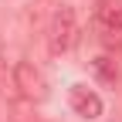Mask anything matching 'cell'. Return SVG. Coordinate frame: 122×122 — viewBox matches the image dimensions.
<instances>
[{
	"instance_id": "3957f363",
	"label": "cell",
	"mask_w": 122,
	"mask_h": 122,
	"mask_svg": "<svg viewBox=\"0 0 122 122\" xmlns=\"http://www.w3.org/2000/svg\"><path fill=\"white\" fill-rule=\"evenodd\" d=\"M14 88H17L24 98H30V102H41L48 95V81H44V75L30 65V61H17V65H14Z\"/></svg>"
},
{
	"instance_id": "7a4b0ae2",
	"label": "cell",
	"mask_w": 122,
	"mask_h": 122,
	"mask_svg": "<svg viewBox=\"0 0 122 122\" xmlns=\"http://www.w3.org/2000/svg\"><path fill=\"white\" fill-rule=\"evenodd\" d=\"M78 41V20H75V10L71 7H58L54 17L48 24V48L51 54H68Z\"/></svg>"
},
{
	"instance_id": "6da1fadb",
	"label": "cell",
	"mask_w": 122,
	"mask_h": 122,
	"mask_svg": "<svg viewBox=\"0 0 122 122\" xmlns=\"http://www.w3.org/2000/svg\"><path fill=\"white\" fill-rule=\"evenodd\" d=\"M95 34L105 51H122V7L102 0L95 7Z\"/></svg>"
},
{
	"instance_id": "8992f818",
	"label": "cell",
	"mask_w": 122,
	"mask_h": 122,
	"mask_svg": "<svg viewBox=\"0 0 122 122\" xmlns=\"http://www.w3.org/2000/svg\"><path fill=\"white\" fill-rule=\"evenodd\" d=\"M0 61H4V54H0ZM0 92H7V88H4V78H0Z\"/></svg>"
},
{
	"instance_id": "277c9868",
	"label": "cell",
	"mask_w": 122,
	"mask_h": 122,
	"mask_svg": "<svg viewBox=\"0 0 122 122\" xmlns=\"http://www.w3.org/2000/svg\"><path fill=\"white\" fill-rule=\"evenodd\" d=\"M68 105H71V112L78 115V119H88V122H95L102 119V98H98V92H92L88 85H71L68 92Z\"/></svg>"
},
{
	"instance_id": "5b68a950",
	"label": "cell",
	"mask_w": 122,
	"mask_h": 122,
	"mask_svg": "<svg viewBox=\"0 0 122 122\" xmlns=\"http://www.w3.org/2000/svg\"><path fill=\"white\" fill-rule=\"evenodd\" d=\"M92 68H95V75H98L105 85H115L119 81V65H115L112 54H98L95 61H92Z\"/></svg>"
}]
</instances>
